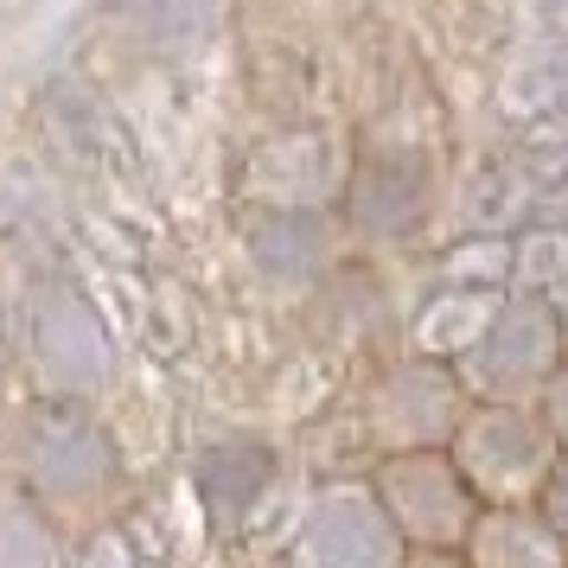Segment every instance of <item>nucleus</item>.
I'll return each instance as SVG.
<instances>
[{"label":"nucleus","instance_id":"f03ea898","mask_svg":"<svg viewBox=\"0 0 568 568\" xmlns=\"http://www.w3.org/2000/svg\"><path fill=\"white\" fill-rule=\"evenodd\" d=\"M39 352L71 384L103 377V326H97V313H83V301H71V294H52V307L39 313Z\"/></svg>","mask_w":568,"mask_h":568},{"label":"nucleus","instance_id":"39448f33","mask_svg":"<svg viewBox=\"0 0 568 568\" xmlns=\"http://www.w3.org/2000/svg\"><path fill=\"white\" fill-rule=\"evenodd\" d=\"M268 454L250 447V440H231V447H211L205 466H199V491L217 517H243L256 505V491L268 486Z\"/></svg>","mask_w":568,"mask_h":568},{"label":"nucleus","instance_id":"6e6552de","mask_svg":"<svg viewBox=\"0 0 568 568\" xmlns=\"http://www.w3.org/2000/svg\"><path fill=\"white\" fill-rule=\"evenodd\" d=\"M556 422H562V428H568V377H562V384H556Z\"/></svg>","mask_w":568,"mask_h":568},{"label":"nucleus","instance_id":"7ed1b4c3","mask_svg":"<svg viewBox=\"0 0 568 568\" xmlns=\"http://www.w3.org/2000/svg\"><path fill=\"white\" fill-rule=\"evenodd\" d=\"M549 352H556V333H549L542 307H511V313H498V326L486 333L479 364H486L491 384H530L549 364Z\"/></svg>","mask_w":568,"mask_h":568},{"label":"nucleus","instance_id":"f257e3e1","mask_svg":"<svg viewBox=\"0 0 568 568\" xmlns=\"http://www.w3.org/2000/svg\"><path fill=\"white\" fill-rule=\"evenodd\" d=\"M307 549L320 562H389L396 556V537H389V517L364 491H326L313 505Z\"/></svg>","mask_w":568,"mask_h":568},{"label":"nucleus","instance_id":"20e7f679","mask_svg":"<svg viewBox=\"0 0 568 568\" xmlns=\"http://www.w3.org/2000/svg\"><path fill=\"white\" fill-rule=\"evenodd\" d=\"M32 454H39V466H45V479H58V486H97V479L109 473L103 435L71 409L45 415V422L32 428Z\"/></svg>","mask_w":568,"mask_h":568},{"label":"nucleus","instance_id":"0eeeda50","mask_svg":"<svg viewBox=\"0 0 568 568\" xmlns=\"http://www.w3.org/2000/svg\"><path fill=\"white\" fill-rule=\"evenodd\" d=\"M549 517L568 530V466H556V479H549Z\"/></svg>","mask_w":568,"mask_h":568},{"label":"nucleus","instance_id":"423d86ee","mask_svg":"<svg viewBox=\"0 0 568 568\" xmlns=\"http://www.w3.org/2000/svg\"><path fill=\"white\" fill-rule=\"evenodd\" d=\"M466 447H473V466H486L491 479H517V460H542V435L524 428L517 415H491Z\"/></svg>","mask_w":568,"mask_h":568}]
</instances>
